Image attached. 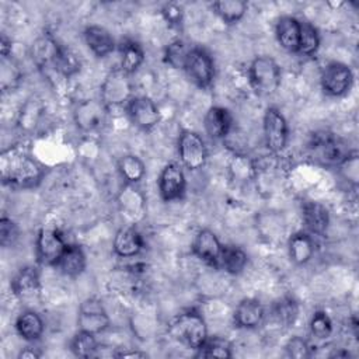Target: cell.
Wrapping results in <instances>:
<instances>
[{
	"label": "cell",
	"instance_id": "74e56055",
	"mask_svg": "<svg viewBox=\"0 0 359 359\" xmlns=\"http://www.w3.org/2000/svg\"><path fill=\"white\" fill-rule=\"evenodd\" d=\"M188 50L185 43L181 41V39H177L174 42H171L167 49H165V62L178 69V67H182L184 69V63H185V59H187V55H188Z\"/></svg>",
	"mask_w": 359,
	"mask_h": 359
},
{
	"label": "cell",
	"instance_id": "ab89813d",
	"mask_svg": "<svg viewBox=\"0 0 359 359\" xmlns=\"http://www.w3.org/2000/svg\"><path fill=\"white\" fill-rule=\"evenodd\" d=\"M286 355L289 358H296V359H303L310 356V346L306 339L300 337H293L290 338L286 345H285Z\"/></svg>",
	"mask_w": 359,
	"mask_h": 359
},
{
	"label": "cell",
	"instance_id": "f6af8a7d",
	"mask_svg": "<svg viewBox=\"0 0 359 359\" xmlns=\"http://www.w3.org/2000/svg\"><path fill=\"white\" fill-rule=\"evenodd\" d=\"M332 356H334V358H341V356H342V358H346V356H349V353H348V352H335Z\"/></svg>",
	"mask_w": 359,
	"mask_h": 359
},
{
	"label": "cell",
	"instance_id": "603a6c76",
	"mask_svg": "<svg viewBox=\"0 0 359 359\" xmlns=\"http://www.w3.org/2000/svg\"><path fill=\"white\" fill-rule=\"evenodd\" d=\"M57 269L70 278H76L86 269V254L80 245L67 244L56 264Z\"/></svg>",
	"mask_w": 359,
	"mask_h": 359
},
{
	"label": "cell",
	"instance_id": "5bb4252c",
	"mask_svg": "<svg viewBox=\"0 0 359 359\" xmlns=\"http://www.w3.org/2000/svg\"><path fill=\"white\" fill-rule=\"evenodd\" d=\"M185 185V175L178 164L170 163L161 170L158 177V191L163 201L171 202L182 198Z\"/></svg>",
	"mask_w": 359,
	"mask_h": 359
},
{
	"label": "cell",
	"instance_id": "4fadbf2b",
	"mask_svg": "<svg viewBox=\"0 0 359 359\" xmlns=\"http://www.w3.org/2000/svg\"><path fill=\"white\" fill-rule=\"evenodd\" d=\"M130 121L140 129L149 130L160 122V111L157 105L146 95L132 97L126 104Z\"/></svg>",
	"mask_w": 359,
	"mask_h": 359
},
{
	"label": "cell",
	"instance_id": "1f68e13d",
	"mask_svg": "<svg viewBox=\"0 0 359 359\" xmlns=\"http://www.w3.org/2000/svg\"><path fill=\"white\" fill-rule=\"evenodd\" d=\"M42 114H43V104L41 102L39 98L32 97L25 102L24 108L21 109L18 125L24 130H32L38 125Z\"/></svg>",
	"mask_w": 359,
	"mask_h": 359
},
{
	"label": "cell",
	"instance_id": "44dd1931",
	"mask_svg": "<svg viewBox=\"0 0 359 359\" xmlns=\"http://www.w3.org/2000/svg\"><path fill=\"white\" fill-rule=\"evenodd\" d=\"M302 217L307 230L317 236H323L330 224V213L318 202H306L302 209Z\"/></svg>",
	"mask_w": 359,
	"mask_h": 359
},
{
	"label": "cell",
	"instance_id": "6da1fadb",
	"mask_svg": "<svg viewBox=\"0 0 359 359\" xmlns=\"http://www.w3.org/2000/svg\"><path fill=\"white\" fill-rule=\"evenodd\" d=\"M0 172L3 182L15 188H34L43 177L42 165L20 146L1 153Z\"/></svg>",
	"mask_w": 359,
	"mask_h": 359
},
{
	"label": "cell",
	"instance_id": "484cf974",
	"mask_svg": "<svg viewBox=\"0 0 359 359\" xmlns=\"http://www.w3.org/2000/svg\"><path fill=\"white\" fill-rule=\"evenodd\" d=\"M289 257L290 259L297 264L303 265L310 261L314 254V243L311 237L306 233H296L289 238Z\"/></svg>",
	"mask_w": 359,
	"mask_h": 359
},
{
	"label": "cell",
	"instance_id": "ffe728a7",
	"mask_svg": "<svg viewBox=\"0 0 359 359\" xmlns=\"http://www.w3.org/2000/svg\"><path fill=\"white\" fill-rule=\"evenodd\" d=\"M84 41L88 49L98 57L109 55L115 48V41L108 29L100 25H90L84 29Z\"/></svg>",
	"mask_w": 359,
	"mask_h": 359
},
{
	"label": "cell",
	"instance_id": "d6a6232c",
	"mask_svg": "<svg viewBox=\"0 0 359 359\" xmlns=\"http://www.w3.org/2000/svg\"><path fill=\"white\" fill-rule=\"evenodd\" d=\"M273 316L276 321L285 327L293 325L299 317V304L292 297H282L273 307Z\"/></svg>",
	"mask_w": 359,
	"mask_h": 359
},
{
	"label": "cell",
	"instance_id": "836d02e7",
	"mask_svg": "<svg viewBox=\"0 0 359 359\" xmlns=\"http://www.w3.org/2000/svg\"><path fill=\"white\" fill-rule=\"evenodd\" d=\"M70 349L79 358H91V356H94L97 349H98L95 335L79 330V332L72 339Z\"/></svg>",
	"mask_w": 359,
	"mask_h": 359
},
{
	"label": "cell",
	"instance_id": "7a4b0ae2",
	"mask_svg": "<svg viewBox=\"0 0 359 359\" xmlns=\"http://www.w3.org/2000/svg\"><path fill=\"white\" fill-rule=\"evenodd\" d=\"M310 156L327 167H339L349 156L348 143L330 132H316L309 142Z\"/></svg>",
	"mask_w": 359,
	"mask_h": 359
},
{
	"label": "cell",
	"instance_id": "ba28073f",
	"mask_svg": "<svg viewBox=\"0 0 359 359\" xmlns=\"http://www.w3.org/2000/svg\"><path fill=\"white\" fill-rule=\"evenodd\" d=\"M287 122L280 111L275 107H269L264 115V139L268 150L279 153L287 143Z\"/></svg>",
	"mask_w": 359,
	"mask_h": 359
},
{
	"label": "cell",
	"instance_id": "83f0119b",
	"mask_svg": "<svg viewBox=\"0 0 359 359\" xmlns=\"http://www.w3.org/2000/svg\"><path fill=\"white\" fill-rule=\"evenodd\" d=\"M247 8L248 4L243 0H219L212 4L215 14L219 15L220 20L226 24L238 22L244 17Z\"/></svg>",
	"mask_w": 359,
	"mask_h": 359
},
{
	"label": "cell",
	"instance_id": "f35d334b",
	"mask_svg": "<svg viewBox=\"0 0 359 359\" xmlns=\"http://www.w3.org/2000/svg\"><path fill=\"white\" fill-rule=\"evenodd\" d=\"M18 234L20 233H18L17 224L11 219L3 216L0 219V244L3 247L13 245L17 241Z\"/></svg>",
	"mask_w": 359,
	"mask_h": 359
},
{
	"label": "cell",
	"instance_id": "52a82bcc",
	"mask_svg": "<svg viewBox=\"0 0 359 359\" xmlns=\"http://www.w3.org/2000/svg\"><path fill=\"white\" fill-rule=\"evenodd\" d=\"M184 70L187 72L188 77L202 88H208L215 79L213 59L202 48H192L188 50Z\"/></svg>",
	"mask_w": 359,
	"mask_h": 359
},
{
	"label": "cell",
	"instance_id": "30bf717a",
	"mask_svg": "<svg viewBox=\"0 0 359 359\" xmlns=\"http://www.w3.org/2000/svg\"><path fill=\"white\" fill-rule=\"evenodd\" d=\"M77 324L80 331H86L97 335L108 328L109 317L102 303L98 299L90 297V299H86L79 309Z\"/></svg>",
	"mask_w": 359,
	"mask_h": 359
},
{
	"label": "cell",
	"instance_id": "277c9868",
	"mask_svg": "<svg viewBox=\"0 0 359 359\" xmlns=\"http://www.w3.org/2000/svg\"><path fill=\"white\" fill-rule=\"evenodd\" d=\"M250 83L257 94L272 95L280 86V69L269 56L255 57L248 69Z\"/></svg>",
	"mask_w": 359,
	"mask_h": 359
},
{
	"label": "cell",
	"instance_id": "8992f818",
	"mask_svg": "<svg viewBox=\"0 0 359 359\" xmlns=\"http://www.w3.org/2000/svg\"><path fill=\"white\" fill-rule=\"evenodd\" d=\"M66 245L67 244L59 229L42 227L36 236V243H35L38 262L48 266L50 265L56 266Z\"/></svg>",
	"mask_w": 359,
	"mask_h": 359
},
{
	"label": "cell",
	"instance_id": "4316f807",
	"mask_svg": "<svg viewBox=\"0 0 359 359\" xmlns=\"http://www.w3.org/2000/svg\"><path fill=\"white\" fill-rule=\"evenodd\" d=\"M247 261H248V257L244 252V250H241L240 247L223 245L219 261H217V266L223 268L229 273L237 275L245 268Z\"/></svg>",
	"mask_w": 359,
	"mask_h": 359
},
{
	"label": "cell",
	"instance_id": "d4e9b609",
	"mask_svg": "<svg viewBox=\"0 0 359 359\" xmlns=\"http://www.w3.org/2000/svg\"><path fill=\"white\" fill-rule=\"evenodd\" d=\"M18 335L25 341H36L43 332V321L35 311H24L15 321Z\"/></svg>",
	"mask_w": 359,
	"mask_h": 359
},
{
	"label": "cell",
	"instance_id": "ee69618b",
	"mask_svg": "<svg viewBox=\"0 0 359 359\" xmlns=\"http://www.w3.org/2000/svg\"><path fill=\"white\" fill-rule=\"evenodd\" d=\"M115 356H119V358H147V353L140 352V351H123V352L116 353Z\"/></svg>",
	"mask_w": 359,
	"mask_h": 359
},
{
	"label": "cell",
	"instance_id": "d6986e66",
	"mask_svg": "<svg viewBox=\"0 0 359 359\" xmlns=\"http://www.w3.org/2000/svg\"><path fill=\"white\" fill-rule=\"evenodd\" d=\"M203 126L212 139H223L231 129V115L223 107H210L203 118Z\"/></svg>",
	"mask_w": 359,
	"mask_h": 359
},
{
	"label": "cell",
	"instance_id": "2e32d148",
	"mask_svg": "<svg viewBox=\"0 0 359 359\" xmlns=\"http://www.w3.org/2000/svg\"><path fill=\"white\" fill-rule=\"evenodd\" d=\"M222 248L223 245L219 241L217 236L209 229L199 230L192 241L194 254L202 261H205L206 264H210L215 266H217Z\"/></svg>",
	"mask_w": 359,
	"mask_h": 359
},
{
	"label": "cell",
	"instance_id": "7402d4cb",
	"mask_svg": "<svg viewBox=\"0 0 359 359\" xmlns=\"http://www.w3.org/2000/svg\"><path fill=\"white\" fill-rule=\"evenodd\" d=\"M143 248V240L133 227H122L116 231L114 238V251L116 255L130 258L137 255Z\"/></svg>",
	"mask_w": 359,
	"mask_h": 359
},
{
	"label": "cell",
	"instance_id": "ac0fdd59",
	"mask_svg": "<svg viewBox=\"0 0 359 359\" xmlns=\"http://www.w3.org/2000/svg\"><path fill=\"white\" fill-rule=\"evenodd\" d=\"M300 28L302 22L292 17L283 15L278 20L275 27V34L279 45L287 52H297L300 41Z\"/></svg>",
	"mask_w": 359,
	"mask_h": 359
},
{
	"label": "cell",
	"instance_id": "9a60e30c",
	"mask_svg": "<svg viewBox=\"0 0 359 359\" xmlns=\"http://www.w3.org/2000/svg\"><path fill=\"white\" fill-rule=\"evenodd\" d=\"M60 45L50 34H43L35 39L31 46V56L39 70L49 74L53 70Z\"/></svg>",
	"mask_w": 359,
	"mask_h": 359
},
{
	"label": "cell",
	"instance_id": "5b68a950",
	"mask_svg": "<svg viewBox=\"0 0 359 359\" xmlns=\"http://www.w3.org/2000/svg\"><path fill=\"white\" fill-rule=\"evenodd\" d=\"M76 126L86 133L101 130L108 119V107L100 98H88L80 101L73 111Z\"/></svg>",
	"mask_w": 359,
	"mask_h": 359
},
{
	"label": "cell",
	"instance_id": "7c38bea8",
	"mask_svg": "<svg viewBox=\"0 0 359 359\" xmlns=\"http://www.w3.org/2000/svg\"><path fill=\"white\" fill-rule=\"evenodd\" d=\"M132 98V87L128 79V74L122 70L111 72L102 87H101V100L107 107L109 105H121L123 102H129Z\"/></svg>",
	"mask_w": 359,
	"mask_h": 359
},
{
	"label": "cell",
	"instance_id": "4dcf8cb0",
	"mask_svg": "<svg viewBox=\"0 0 359 359\" xmlns=\"http://www.w3.org/2000/svg\"><path fill=\"white\" fill-rule=\"evenodd\" d=\"M143 60H144V53L140 45H137L133 41L125 42V45H122V60H121L122 72H125L126 74L136 72L143 63Z\"/></svg>",
	"mask_w": 359,
	"mask_h": 359
},
{
	"label": "cell",
	"instance_id": "b9f144b4",
	"mask_svg": "<svg viewBox=\"0 0 359 359\" xmlns=\"http://www.w3.org/2000/svg\"><path fill=\"white\" fill-rule=\"evenodd\" d=\"M0 50L4 59L8 57L11 53V39H8L4 34L1 35V39H0Z\"/></svg>",
	"mask_w": 359,
	"mask_h": 359
},
{
	"label": "cell",
	"instance_id": "f1b7e54d",
	"mask_svg": "<svg viewBox=\"0 0 359 359\" xmlns=\"http://www.w3.org/2000/svg\"><path fill=\"white\" fill-rule=\"evenodd\" d=\"M118 170L122 178L129 184L139 182L146 174V167L143 161L135 154L123 156L118 163Z\"/></svg>",
	"mask_w": 359,
	"mask_h": 359
},
{
	"label": "cell",
	"instance_id": "cb8c5ba5",
	"mask_svg": "<svg viewBox=\"0 0 359 359\" xmlns=\"http://www.w3.org/2000/svg\"><path fill=\"white\" fill-rule=\"evenodd\" d=\"M39 289V271L28 265L21 268L11 279V290L18 296L34 294Z\"/></svg>",
	"mask_w": 359,
	"mask_h": 359
},
{
	"label": "cell",
	"instance_id": "e0dca14e",
	"mask_svg": "<svg viewBox=\"0 0 359 359\" xmlns=\"http://www.w3.org/2000/svg\"><path fill=\"white\" fill-rule=\"evenodd\" d=\"M265 311L257 299H243L233 314L234 324L240 328H257L264 320Z\"/></svg>",
	"mask_w": 359,
	"mask_h": 359
},
{
	"label": "cell",
	"instance_id": "9c48e42d",
	"mask_svg": "<svg viewBox=\"0 0 359 359\" xmlns=\"http://www.w3.org/2000/svg\"><path fill=\"white\" fill-rule=\"evenodd\" d=\"M178 154L184 167L191 171L199 170L206 163V146L202 137L191 130H184L178 142Z\"/></svg>",
	"mask_w": 359,
	"mask_h": 359
},
{
	"label": "cell",
	"instance_id": "d590c367",
	"mask_svg": "<svg viewBox=\"0 0 359 359\" xmlns=\"http://www.w3.org/2000/svg\"><path fill=\"white\" fill-rule=\"evenodd\" d=\"M196 351L198 358H231V351L229 345L222 339H206Z\"/></svg>",
	"mask_w": 359,
	"mask_h": 359
},
{
	"label": "cell",
	"instance_id": "8fae6325",
	"mask_svg": "<svg viewBox=\"0 0 359 359\" xmlns=\"http://www.w3.org/2000/svg\"><path fill=\"white\" fill-rule=\"evenodd\" d=\"M320 80H321L323 91L327 95L341 97L351 88L353 74L346 65L339 62H332L324 67Z\"/></svg>",
	"mask_w": 359,
	"mask_h": 359
},
{
	"label": "cell",
	"instance_id": "3957f363",
	"mask_svg": "<svg viewBox=\"0 0 359 359\" xmlns=\"http://www.w3.org/2000/svg\"><path fill=\"white\" fill-rule=\"evenodd\" d=\"M172 337L191 349H198L208 339V328L203 317L196 310L178 314L170 327Z\"/></svg>",
	"mask_w": 359,
	"mask_h": 359
},
{
	"label": "cell",
	"instance_id": "7bdbcfd3",
	"mask_svg": "<svg viewBox=\"0 0 359 359\" xmlns=\"http://www.w3.org/2000/svg\"><path fill=\"white\" fill-rule=\"evenodd\" d=\"M39 356H41V353L36 352V351L32 349V348H25V349H22V351L18 353V358H20V359H36V358H39Z\"/></svg>",
	"mask_w": 359,
	"mask_h": 359
},
{
	"label": "cell",
	"instance_id": "60d3db41",
	"mask_svg": "<svg viewBox=\"0 0 359 359\" xmlns=\"http://www.w3.org/2000/svg\"><path fill=\"white\" fill-rule=\"evenodd\" d=\"M163 13V17L165 18L167 22L172 24V25H178L181 22V18H182V11L181 8L177 6V4H165L161 10Z\"/></svg>",
	"mask_w": 359,
	"mask_h": 359
},
{
	"label": "cell",
	"instance_id": "e575fe53",
	"mask_svg": "<svg viewBox=\"0 0 359 359\" xmlns=\"http://www.w3.org/2000/svg\"><path fill=\"white\" fill-rule=\"evenodd\" d=\"M318 46H320V35L317 29L309 22H302L297 52L306 56H311L317 52Z\"/></svg>",
	"mask_w": 359,
	"mask_h": 359
},
{
	"label": "cell",
	"instance_id": "f546056e",
	"mask_svg": "<svg viewBox=\"0 0 359 359\" xmlns=\"http://www.w3.org/2000/svg\"><path fill=\"white\" fill-rule=\"evenodd\" d=\"M79 70H80V60L76 56V53L73 50H70L69 48L60 46L53 70L50 73H56V74L62 76L63 79H69V77L74 76Z\"/></svg>",
	"mask_w": 359,
	"mask_h": 359
},
{
	"label": "cell",
	"instance_id": "8d00e7d4",
	"mask_svg": "<svg viewBox=\"0 0 359 359\" xmlns=\"http://www.w3.org/2000/svg\"><path fill=\"white\" fill-rule=\"evenodd\" d=\"M310 331L316 338H328L332 332V321L325 311H316L310 321Z\"/></svg>",
	"mask_w": 359,
	"mask_h": 359
}]
</instances>
